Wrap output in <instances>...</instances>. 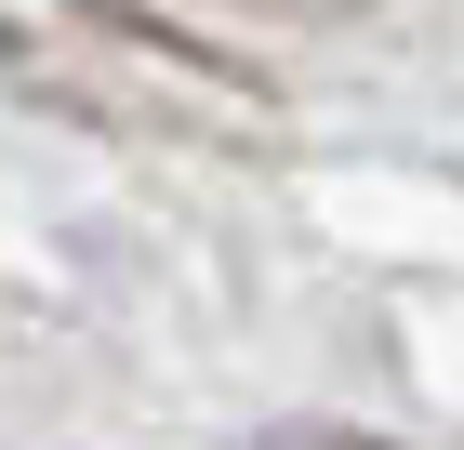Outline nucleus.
Here are the masks:
<instances>
[{
	"label": "nucleus",
	"mask_w": 464,
	"mask_h": 450,
	"mask_svg": "<svg viewBox=\"0 0 464 450\" xmlns=\"http://www.w3.org/2000/svg\"><path fill=\"white\" fill-rule=\"evenodd\" d=\"M305 450H358V437H305Z\"/></svg>",
	"instance_id": "nucleus-2"
},
{
	"label": "nucleus",
	"mask_w": 464,
	"mask_h": 450,
	"mask_svg": "<svg viewBox=\"0 0 464 450\" xmlns=\"http://www.w3.org/2000/svg\"><path fill=\"white\" fill-rule=\"evenodd\" d=\"M0 53L14 80L53 106H93L120 133H226V146H266L279 120L239 93V67L186 53V40L133 27L120 0H0Z\"/></svg>",
	"instance_id": "nucleus-1"
}]
</instances>
